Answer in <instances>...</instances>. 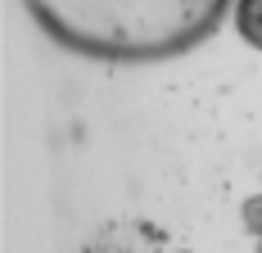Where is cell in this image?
<instances>
[{"mask_svg": "<svg viewBox=\"0 0 262 253\" xmlns=\"http://www.w3.org/2000/svg\"><path fill=\"white\" fill-rule=\"evenodd\" d=\"M59 46L108 64H158L208 41L231 0H23Z\"/></svg>", "mask_w": 262, "mask_h": 253, "instance_id": "6da1fadb", "label": "cell"}, {"mask_svg": "<svg viewBox=\"0 0 262 253\" xmlns=\"http://www.w3.org/2000/svg\"><path fill=\"white\" fill-rule=\"evenodd\" d=\"M235 27L249 46L262 50V0H239L235 5Z\"/></svg>", "mask_w": 262, "mask_h": 253, "instance_id": "7a4b0ae2", "label": "cell"}, {"mask_svg": "<svg viewBox=\"0 0 262 253\" xmlns=\"http://www.w3.org/2000/svg\"><path fill=\"white\" fill-rule=\"evenodd\" d=\"M258 253H262V249H258Z\"/></svg>", "mask_w": 262, "mask_h": 253, "instance_id": "3957f363", "label": "cell"}]
</instances>
